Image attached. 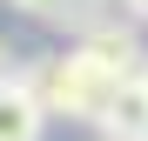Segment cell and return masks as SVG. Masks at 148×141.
<instances>
[{
    "instance_id": "obj_1",
    "label": "cell",
    "mask_w": 148,
    "mask_h": 141,
    "mask_svg": "<svg viewBox=\"0 0 148 141\" xmlns=\"http://www.w3.org/2000/svg\"><path fill=\"white\" fill-rule=\"evenodd\" d=\"M27 81H34V94H40L47 121H88V128H101V121H108V108H114V94L128 87V81L101 74L81 47L47 54V61H27Z\"/></svg>"
},
{
    "instance_id": "obj_2",
    "label": "cell",
    "mask_w": 148,
    "mask_h": 141,
    "mask_svg": "<svg viewBox=\"0 0 148 141\" xmlns=\"http://www.w3.org/2000/svg\"><path fill=\"white\" fill-rule=\"evenodd\" d=\"M81 47V54L101 67V74H114V81H141V67H148V47H141V27L135 20H101V27H94L88 40H74Z\"/></svg>"
},
{
    "instance_id": "obj_3",
    "label": "cell",
    "mask_w": 148,
    "mask_h": 141,
    "mask_svg": "<svg viewBox=\"0 0 148 141\" xmlns=\"http://www.w3.org/2000/svg\"><path fill=\"white\" fill-rule=\"evenodd\" d=\"M40 134H47V108L27 81V67H14L0 81V141H40Z\"/></svg>"
},
{
    "instance_id": "obj_4",
    "label": "cell",
    "mask_w": 148,
    "mask_h": 141,
    "mask_svg": "<svg viewBox=\"0 0 148 141\" xmlns=\"http://www.w3.org/2000/svg\"><path fill=\"white\" fill-rule=\"evenodd\" d=\"M7 7H20V14H34V20H47V27H61L74 0H7Z\"/></svg>"
},
{
    "instance_id": "obj_5",
    "label": "cell",
    "mask_w": 148,
    "mask_h": 141,
    "mask_svg": "<svg viewBox=\"0 0 148 141\" xmlns=\"http://www.w3.org/2000/svg\"><path fill=\"white\" fill-rule=\"evenodd\" d=\"M114 14H121V20H135V27H148V0H114Z\"/></svg>"
},
{
    "instance_id": "obj_6",
    "label": "cell",
    "mask_w": 148,
    "mask_h": 141,
    "mask_svg": "<svg viewBox=\"0 0 148 141\" xmlns=\"http://www.w3.org/2000/svg\"><path fill=\"white\" fill-rule=\"evenodd\" d=\"M7 74H14V67H7V40H0V81H7Z\"/></svg>"
},
{
    "instance_id": "obj_7",
    "label": "cell",
    "mask_w": 148,
    "mask_h": 141,
    "mask_svg": "<svg viewBox=\"0 0 148 141\" xmlns=\"http://www.w3.org/2000/svg\"><path fill=\"white\" fill-rule=\"evenodd\" d=\"M101 141H148V134H101Z\"/></svg>"
},
{
    "instance_id": "obj_8",
    "label": "cell",
    "mask_w": 148,
    "mask_h": 141,
    "mask_svg": "<svg viewBox=\"0 0 148 141\" xmlns=\"http://www.w3.org/2000/svg\"><path fill=\"white\" fill-rule=\"evenodd\" d=\"M141 81H148V67H141Z\"/></svg>"
}]
</instances>
